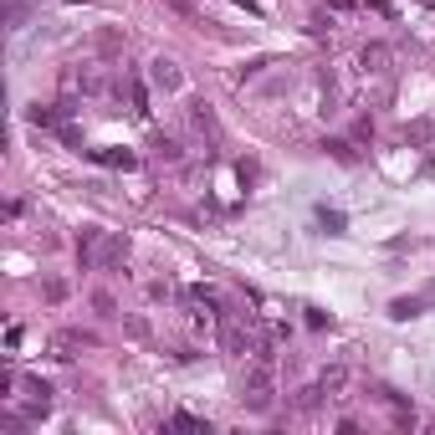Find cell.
Listing matches in <instances>:
<instances>
[{
    "mask_svg": "<svg viewBox=\"0 0 435 435\" xmlns=\"http://www.w3.org/2000/svg\"><path fill=\"white\" fill-rule=\"evenodd\" d=\"M128 256V241L113 231H98V226H82L77 236V261L87 272H98V267H118V261Z\"/></svg>",
    "mask_w": 435,
    "mask_h": 435,
    "instance_id": "6da1fadb",
    "label": "cell"
},
{
    "mask_svg": "<svg viewBox=\"0 0 435 435\" xmlns=\"http://www.w3.org/2000/svg\"><path fill=\"white\" fill-rule=\"evenodd\" d=\"M149 82H154V93H164V98L185 93V72H180L174 57H154V62H149Z\"/></svg>",
    "mask_w": 435,
    "mask_h": 435,
    "instance_id": "7a4b0ae2",
    "label": "cell"
},
{
    "mask_svg": "<svg viewBox=\"0 0 435 435\" xmlns=\"http://www.w3.org/2000/svg\"><path fill=\"white\" fill-rule=\"evenodd\" d=\"M241 400H246V410H256V415H267V410H272V364H256L251 369Z\"/></svg>",
    "mask_w": 435,
    "mask_h": 435,
    "instance_id": "3957f363",
    "label": "cell"
},
{
    "mask_svg": "<svg viewBox=\"0 0 435 435\" xmlns=\"http://www.w3.org/2000/svg\"><path fill=\"white\" fill-rule=\"evenodd\" d=\"M221 348L236 354V359H246V354H256V338L241 328V323H226V328H221Z\"/></svg>",
    "mask_w": 435,
    "mask_h": 435,
    "instance_id": "277c9868",
    "label": "cell"
},
{
    "mask_svg": "<svg viewBox=\"0 0 435 435\" xmlns=\"http://www.w3.org/2000/svg\"><path fill=\"white\" fill-rule=\"evenodd\" d=\"M343 384H348V369H343V364H333V369H323V379H318V389H323V400H338V395H343Z\"/></svg>",
    "mask_w": 435,
    "mask_h": 435,
    "instance_id": "5b68a950",
    "label": "cell"
},
{
    "mask_svg": "<svg viewBox=\"0 0 435 435\" xmlns=\"http://www.w3.org/2000/svg\"><path fill=\"white\" fill-rule=\"evenodd\" d=\"M93 159L108 164V169H134L139 164V154H128V149H93Z\"/></svg>",
    "mask_w": 435,
    "mask_h": 435,
    "instance_id": "8992f818",
    "label": "cell"
},
{
    "mask_svg": "<svg viewBox=\"0 0 435 435\" xmlns=\"http://www.w3.org/2000/svg\"><path fill=\"white\" fill-rule=\"evenodd\" d=\"M425 302H430V297H395V302H389V318H400V323H405V318H420Z\"/></svg>",
    "mask_w": 435,
    "mask_h": 435,
    "instance_id": "52a82bcc",
    "label": "cell"
},
{
    "mask_svg": "<svg viewBox=\"0 0 435 435\" xmlns=\"http://www.w3.org/2000/svg\"><path fill=\"white\" fill-rule=\"evenodd\" d=\"M318 221H323V231H328V236H343L348 231V215L343 210H328V205H318Z\"/></svg>",
    "mask_w": 435,
    "mask_h": 435,
    "instance_id": "ba28073f",
    "label": "cell"
},
{
    "mask_svg": "<svg viewBox=\"0 0 435 435\" xmlns=\"http://www.w3.org/2000/svg\"><path fill=\"white\" fill-rule=\"evenodd\" d=\"M359 62H364V72H389V52L384 47H364Z\"/></svg>",
    "mask_w": 435,
    "mask_h": 435,
    "instance_id": "9c48e42d",
    "label": "cell"
},
{
    "mask_svg": "<svg viewBox=\"0 0 435 435\" xmlns=\"http://www.w3.org/2000/svg\"><path fill=\"white\" fill-rule=\"evenodd\" d=\"M169 425H174V430H205V435H210V420H195V415H185V410H180Z\"/></svg>",
    "mask_w": 435,
    "mask_h": 435,
    "instance_id": "30bf717a",
    "label": "cell"
},
{
    "mask_svg": "<svg viewBox=\"0 0 435 435\" xmlns=\"http://www.w3.org/2000/svg\"><path fill=\"white\" fill-rule=\"evenodd\" d=\"M26 118H31V123H41V128H57V113H52V108H41V103H36V108H26Z\"/></svg>",
    "mask_w": 435,
    "mask_h": 435,
    "instance_id": "8fae6325",
    "label": "cell"
},
{
    "mask_svg": "<svg viewBox=\"0 0 435 435\" xmlns=\"http://www.w3.org/2000/svg\"><path fill=\"white\" fill-rule=\"evenodd\" d=\"M154 154H159L164 164H174V159H180V144H174V139H159V144H154Z\"/></svg>",
    "mask_w": 435,
    "mask_h": 435,
    "instance_id": "7c38bea8",
    "label": "cell"
},
{
    "mask_svg": "<svg viewBox=\"0 0 435 435\" xmlns=\"http://www.w3.org/2000/svg\"><path fill=\"white\" fill-rule=\"evenodd\" d=\"M134 118H149V93H144V82H134Z\"/></svg>",
    "mask_w": 435,
    "mask_h": 435,
    "instance_id": "4fadbf2b",
    "label": "cell"
},
{
    "mask_svg": "<svg viewBox=\"0 0 435 435\" xmlns=\"http://www.w3.org/2000/svg\"><path fill=\"white\" fill-rule=\"evenodd\" d=\"M328 149H333V154H338V159H343V164H354V159H359V154H354V149H348V144H343V139H333V144H328Z\"/></svg>",
    "mask_w": 435,
    "mask_h": 435,
    "instance_id": "5bb4252c",
    "label": "cell"
},
{
    "mask_svg": "<svg viewBox=\"0 0 435 435\" xmlns=\"http://www.w3.org/2000/svg\"><path fill=\"white\" fill-rule=\"evenodd\" d=\"M236 6H246V11H256V0H236Z\"/></svg>",
    "mask_w": 435,
    "mask_h": 435,
    "instance_id": "9a60e30c",
    "label": "cell"
},
{
    "mask_svg": "<svg viewBox=\"0 0 435 435\" xmlns=\"http://www.w3.org/2000/svg\"><path fill=\"white\" fill-rule=\"evenodd\" d=\"M72 6H82V0H72Z\"/></svg>",
    "mask_w": 435,
    "mask_h": 435,
    "instance_id": "2e32d148",
    "label": "cell"
}]
</instances>
